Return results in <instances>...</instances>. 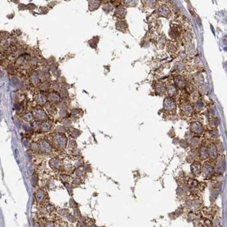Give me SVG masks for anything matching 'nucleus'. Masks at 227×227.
Masks as SVG:
<instances>
[{"instance_id":"nucleus-7","label":"nucleus","mask_w":227,"mask_h":227,"mask_svg":"<svg viewBox=\"0 0 227 227\" xmlns=\"http://www.w3.org/2000/svg\"><path fill=\"white\" fill-rule=\"evenodd\" d=\"M51 128H52V123L50 121L48 120L44 121L41 124V130L43 132H48L51 129Z\"/></svg>"},{"instance_id":"nucleus-20","label":"nucleus","mask_w":227,"mask_h":227,"mask_svg":"<svg viewBox=\"0 0 227 227\" xmlns=\"http://www.w3.org/2000/svg\"><path fill=\"white\" fill-rule=\"evenodd\" d=\"M81 184V180L78 177H76V178H74L72 180V183H71V186L72 187H77V186L80 185Z\"/></svg>"},{"instance_id":"nucleus-28","label":"nucleus","mask_w":227,"mask_h":227,"mask_svg":"<svg viewBox=\"0 0 227 227\" xmlns=\"http://www.w3.org/2000/svg\"><path fill=\"white\" fill-rule=\"evenodd\" d=\"M78 135H79V132L76 129H74V132H73L71 133V136L74 137V138H76Z\"/></svg>"},{"instance_id":"nucleus-4","label":"nucleus","mask_w":227,"mask_h":227,"mask_svg":"<svg viewBox=\"0 0 227 227\" xmlns=\"http://www.w3.org/2000/svg\"><path fill=\"white\" fill-rule=\"evenodd\" d=\"M49 166L50 168L54 171V172H57L59 171L62 167V164L60 159L58 157H53L50 161H49Z\"/></svg>"},{"instance_id":"nucleus-29","label":"nucleus","mask_w":227,"mask_h":227,"mask_svg":"<svg viewBox=\"0 0 227 227\" xmlns=\"http://www.w3.org/2000/svg\"><path fill=\"white\" fill-rule=\"evenodd\" d=\"M63 124L65 127H68L71 123V121L68 120H65L63 121Z\"/></svg>"},{"instance_id":"nucleus-14","label":"nucleus","mask_w":227,"mask_h":227,"mask_svg":"<svg viewBox=\"0 0 227 227\" xmlns=\"http://www.w3.org/2000/svg\"><path fill=\"white\" fill-rule=\"evenodd\" d=\"M23 119L25 120V121L26 122H31L33 120L34 116L33 114L32 113H27L23 115Z\"/></svg>"},{"instance_id":"nucleus-21","label":"nucleus","mask_w":227,"mask_h":227,"mask_svg":"<svg viewBox=\"0 0 227 227\" xmlns=\"http://www.w3.org/2000/svg\"><path fill=\"white\" fill-rule=\"evenodd\" d=\"M66 218H67V220L68 222H70L71 223H75L77 221V218L75 217L74 215H71V214H68V215L66 216Z\"/></svg>"},{"instance_id":"nucleus-12","label":"nucleus","mask_w":227,"mask_h":227,"mask_svg":"<svg viewBox=\"0 0 227 227\" xmlns=\"http://www.w3.org/2000/svg\"><path fill=\"white\" fill-rule=\"evenodd\" d=\"M57 214L61 217H66L69 214V211L67 208H60L57 210Z\"/></svg>"},{"instance_id":"nucleus-27","label":"nucleus","mask_w":227,"mask_h":227,"mask_svg":"<svg viewBox=\"0 0 227 227\" xmlns=\"http://www.w3.org/2000/svg\"><path fill=\"white\" fill-rule=\"evenodd\" d=\"M74 215L75 217H76V218H80L81 216H80V211H79L78 209L77 208H75L74 209Z\"/></svg>"},{"instance_id":"nucleus-13","label":"nucleus","mask_w":227,"mask_h":227,"mask_svg":"<svg viewBox=\"0 0 227 227\" xmlns=\"http://www.w3.org/2000/svg\"><path fill=\"white\" fill-rule=\"evenodd\" d=\"M30 148L33 152H38L40 151V145L39 143L36 142H33L30 144Z\"/></svg>"},{"instance_id":"nucleus-2","label":"nucleus","mask_w":227,"mask_h":227,"mask_svg":"<svg viewBox=\"0 0 227 227\" xmlns=\"http://www.w3.org/2000/svg\"><path fill=\"white\" fill-rule=\"evenodd\" d=\"M40 151L45 155H50L53 153V146L46 139H42L39 143Z\"/></svg>"},{"instance_id":"nucleus-10","label":"nucleus","mask_w":227,"mask_h":227,"mask_svg":"<svg viewBox=\"0 0 227 227\" xmlns=\"http://www.w3.org/2000/svg\"><path fill=\"white\" fill-rule=\"evenodd\" d=\"M36 101L40 105H46L47 104V98L44 95L38 94L35 98Z\"/></svg>"},{"instance_id":"nucleus-25","label":"nucleus","mask_w":227,"mask_h":227,"mask_svg":"<svg viewBox=\"0 0 227 227\" xmlns=\"http://www.w3.org/2000/svg\"><path fill=\"white\" fill-rule=\"evenodd\" d=\"M64 185H65V187L67 189V191L68 193H69L70 194H72L73 193V189H72V186L71 185H70L69 183H64Z\"/></svg>"},{"instance_id":"nucleus-22","label":"nucleus","mask_w":227,"mask_h":227,"mask_svg":"<svg viewBox=\"0 0 227 227\" xmlns=\"http://www.w3.org/2000/svg\"><path fill=\"white\" fill-rule=\"evenodd\" d=\"M43 227H55V224L52 221H47L43 224Z\"/></svg>"},{"instance_id":"nucleus-9","label":"nucleus","mask_w":227,"mask_h":227,"mask_svg":"<svg viewBox=\"0 0 227 227\" xmlns=\"http://www.w3.org/2000/svg\"><path fill=\"white\" fill-rule=\"evenodd\" d=\"M44 210L45 213L48 214H52L55 211V207L50 203H45L44 205Z\"/></svg>"},{"instance_id":"nucleus-17","label":"nucleus","mask_w":227,"mask_h":227,"mask_svg":"<svg viewBox=\"0 0 227 227\" xmlns=\"http://www.w3.org/2000/svg\"><path fill=\"white\" fill-rule=\"evenodd\" d=\"M192 171L195 174L198 175L201 172V166L199 164H194V166H192Z\"/></svg>"},{"instance_id":"nucleus-16","label":"nucleus","mask_w":227,"mask_h":227,"mask_svg":"<svg viewBox=\"0 0 227 227\" xmlns=\"http://www.w3.org/2000/svg\"><path fill=\"white\" fill-rule=\"evenodd\" d=\"M59 178L64 183H68L70 181V177L66 174H61L59 175Z\"/></svg>"},{"instance_id":"nucleus-26","label":"nucleus","mask_w":227,"mask_h":227,"mask_svg":"<svg viewBox=\"0 0 227 227\" xmlns=\"http://www.w3.org/2000/svg\"><path fill=\"white\" fill-rule=\"evenodd\" d=\"M69 205H70L71 207H72V208H76V207H77V203H76V201H75L73 198L70 199Z\"/></svg>"},{"instance_id":"nucleus-23","label":"nucleus","mask_w":227,"mask_h":227,"mask_svg":"<svg viewBox=\"0 0 227 227\" xmlns=\"http://www.w3.org/2000/svg\"><path fill=\"white\" fill-rule=\"evenodd\" d=\"M83 174H84V171L82 170V169L79 168L77 169V171H76V175L77 176V177H78V178H80V177H83Z\"/></svg>"},{"instance_id":"nucleus-1","label":"nucleus","mask_w":227,"mask_h":227,"mask_svg":"<svg viewBox=\"0 0 227 227\" xmlns=\"http://www.w3.org/2000/svg\"><path fill=\"white\" fill-rule=\"evenodd\" d=\"M52 144L55 148L59 150H63L65 148L66 143H67V138L66 136L64 134H53L52 138H51Z\"/></svg>"},{"instance_id":"nucleus-31","label":"nucleus","mask_w":227,"mask_h":227,"mask_svg":"<svg viewBox=\"0 0 227 227\" xmlns=\"http://www.w3.org/2000/svg\"><path fill=\"white\" fill-rule=\"evenodd\" d=\"M76 146V142H75L74 141H71L70 143H69V147H75Z\"/></svg>"},{"instance_id":"nucleus-3","label":"nucleus","mask_w":227,"mask_h":227,"mask_svg":"<svg viewBox=\"0 0 227 227\" xmlns=\"http://www.w3.org/2000/svg\"><path fill=\"white\" fill-rule=\"evenodd\" d=\"M33 116L34 118H35L37 121H45L46 120L47 118H48V116H47L46 113L45 112L44 110H43L42 108H35L33 110Z\"/></svg>"},{"instance_id":"nucleus-15","label":"nucleus","mask_w":227,"mask_h":227,"mask_svg":"<svg viewBox=\"0 0 227 227\" xmlns=\"http://www.w3.org/2000/svg\"><path fill=\"white\" fill-rule=\"evenodd\" d=\"M46 185H47V187H48V189H54L56 187V185H55V182L53 179L48 180L47 181Z\"/></svg>"},{"instance_id":"nucleus-18","label":"nucleus","mask_w":227,"mask_h":227,"mask_svg":"<svg viewBox=\"0 0 227 227\" xmlns=\"http://www.w3.org/2000/svg\"><path fill=\"white\" fill-rule=\"evenodd\" d=\"M62 167L64 168V169H65V171H66V172H69V171H71L72 169V165L71 163H68V162H65L64 164H62Z\"/></svg>"},{"instance_id":"nucleus-8","label":"nucleus","mask_w":227,"mask_h":227,"mask_svg":"<svg viewBox=\"0 0 227 227\" xmlns=\"http://www.w3.org/2000/svg\"><path fill=\"white\" fill-rule=\"evenodd\" d=\"M46 109L48 111V113L49 114L55 115L56 114L57 112V109H56V106H55L54 104L53 103H47L46 104Z\"/></svg>"},{"instance_id":"nucleus-24","label":"nucleus","mask_w":227,"mask_h":227,"mask_svg":"<svg viewBox=\"0 0 227 227\" xmlns=\"http://www.w3.org/2000/svg\"><path fill=\"white\" fill-rule=\"evenodd\" d=\"M32 185L34 186L36 185L38 183V175L35 174V173L33 174L32 177Z\"/></svg>"},{"instance_id":"nucleus-6","label":"nucleus","mask_w":227,"mask_h":227,"mask_svg":"<svg viewBox=\"0 0 227 227\" xmlns=\"http://www.w3.org/2000/svg\"><path fill=\"white\" fill-rule=\"evenodd\" d=\"M48 99L50 101V103L53 104H58L60 102L61 97L59 95H58L57 92H51L48 96Z\"/></svg>"},{"instance_id":"nucleus-11","label":"nucleus","mask_w":227,"mask_h":227,"mask_svg":"<svg viewBox=\"0 0 227 227\" xmlns=\"http://www.w3.org/2000/svg\"><path fill=\"white\" fill-rule=\"evenodd\" d=\"M41 124L39 121H34L32 123V129L34 131V132H38V131L41 130Z\"/></svg>"},{"instance_id":"nucleus-5","label":"nucleus","mask_w":227,"mask_h":227,"mask_svg":"<svg viewBox=\"0 0 227 227\" xmlns=\"http://www.w3.org/2000/svg\"><path fill=\"white\" fill-rule=\"evenodd\" d=\"M34 197H35V200L36 202L41 204V203H45V201H46V193L44 189L41 188V189L36 190Z\"/></svg>"},{"instance_id":"nucleus-19","label":"nucleus","mask_w":227,"mask_h":227,"mask_svg":"<svg viewBox=\"0 0 227 227\" xmlns=\"http://www.w3.org/2000/svg\"><path fill=\"white\" fill-rule=\"evenodd\" d=\"M204 173L207 176H210L213 174V169H212L211 166H205L204 168Z\"/></svg>"},{"instance_id":"nucleus-30","label":"nucleus","mask_w":227,"mask_h":227,"mask_svg":"<svg viewBox=\"0 0 227 227\" xmlns=\"http://www.w3.org/2000/svg\"><path fill=\"white\" fill-rule=\"evenodd\" d=\"M66 115V111L65 110H61L59 111V115L61 117H65Z\"/></svg>"}]
</instances>
